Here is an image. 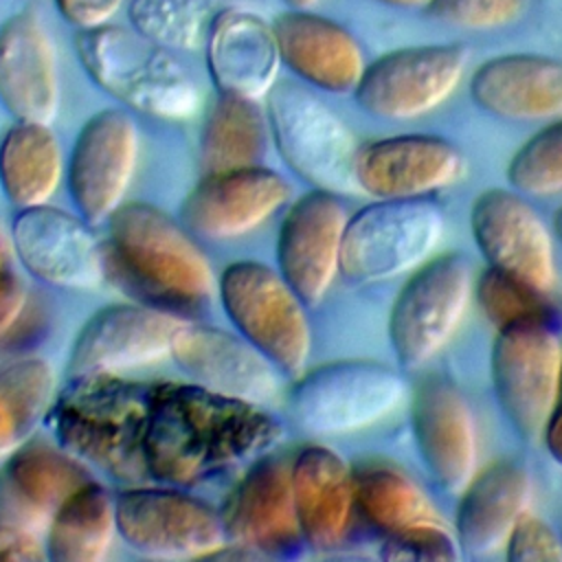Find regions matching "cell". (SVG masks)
Returning <instances> with one entry per match:
<instances>
[{
  "mask_svg": "<svg viewBox=\"0 0 562 562\" xmlns=\"http://www.w3.org/2000/svg\"><path fill=\"white\" fill-rule=\"evenodd\" d=\"M281 424L259 404L195 382H151L145 454L149 476L193 485L268 452Z\"/></svg>",
  "mask_w": 562,
  "mask_h": 562,
  "instance_id": "cell-1",
  "label": "cell"
},
{
  "mask_svg": "<svg viewBox=\"0 0 562 562\" xmlns=\"http://www.w3.org/2000/svg\"><path fill=\"white\" fill-rule=\"evenodd\" d=\"M151 382L119 373L72 375L46 415L55 441L103 474L140 485L149 476L145 437Z\"/></svg>",
  "mask_w": 562,
  "mask_h": 562,
  "instance_id": "cell-2",
  "label": "cell"
},
{
  "mask_svg": "<svg viewBox=\"0 0 562 562\" xmlns=\"http://www.w3.org/2000/svg\"><path fill=\"white\" fill-rule=\"evenodd\" d=\"M105 270L112 268L125 285L173 312L204 305L215 290L209 259L191 235L165 211L132 202L108 217Z\"/></svg>",
  "mask_w": 562,
  "mask_h": 562,
  "instance_id": "cell-3",
  "label": "cell"
},
{
  "mask_svg": "<svg viewBox=\"0 0 562 562\" xmlns=\"http://www.w3.org/2000/svg\"><path fill=\"white\" fill-rule=\"evenodd\" d=\"M88 77L134 112L158 121H184L200 108V90L173 50L132 26L101 24L75 37Z\"/></svg>",
  "mask_w": 562,
  "mask_h": 562,
  "instance_id": "cell-4",
  "label": "cell"
},
{
  "mask_svg": "<svg viewBox=\"0 0 562 562\" xmlns=\"http://www.w3.org/2000/svg\"><path fill=\"white\" fill-rule=\"evenodd\" d=\"M404 397L406 384L395 369L375 360H338L299 375L288 413L303 432L334 437L382 422Z\"/></svg>",
  "mask_w": 562,
  "mask_h": 562,
  "instance_id": "cell-5",
  "label": "cell"
},
{
  "mask_svg": "<svg viewBox=\"0 0 562 562\" xmlns=\"http://www.w3.org/2000/svg\"><path fill=\"white\" fill-rule=\"evenodd\" d=\"M220 299L239 334L279 371L296 378L305 371L312 349L305 303L281 272L261 261H235L220 277Z\"/></svg>",
  "mask_w": 562,
  "mask_h": 562,
  "instance_id": "cell-6",
  "label": "cell"
},
{
  "mask_svg": "<svg viewBox=\"0 0 562 562\" xmlns=\"http://www.w3.org/2000/svg\"><path fill=\"white\" fill-rule=\"evenodd\" d=\"M443 235L441 209L424 198L378 200L347 220L340 274L353 283L393 279L422 266Z\"/></svg>",
  "mask_w": 562,
  "mask_h": 562,
  "instance_id": "cell-7",
  "label": "cell"
},
{
  "mask_svg": "<svg viewBox=\"0 0 562 562\" xmlns=\"http://www.w3.org/2000/svg\"><path fill=\"white\" fill-rule=\"evenodd\" d=\"M266 116L277 151L296 176L336 195L358 189L353 134L318 97L294 83H274L266 94Z\"/></svg>",
  "mask_w": 562,
  "mask_h": 562,
  "instance_id": "cell-8",
  "label": "cell"
},
{
  "mask_svg": "<svg viewBox=\"0 0 562 562\" xmlns=\"http://www.w3.org/2000/svg\"><path fill=\"white\" fill-rule=\"evenodd\" d=\"M472 292V263L461 252L426 261L406 281L389 318V338L400 367L419 369L450 342L470 307Z\"/></svg>",
  "mask_w": 562,
  "mask_h": 562,
  "instance_id": "cell-9",
  "label": "cell"
},
{
  "mask_svg": "<svg viewBox=\"0 0 562 562\" xmlns=\"http://www.w3.org/2000/svg\"><path fill=\"white\" fill-rule=\"evenodd\" d=\"M116 533L154 560H204L226 542L222 514L171 487L132 485L114 498Z\"/></svg>",
  "mask_w": 562,
  "mask_h": 562,
  "instance_id": "cell-10",
  "label": "cell"
},
{
  "mask_svg": "<svg viewBox=\"0 0 562 562\" xmlns=\"http://www.w3.org/2000/svg\"><path fill=\"white\" fill-rule=\"evenodd\" d=\"M465 64L468 50L461 44L397 48L364 66L353 94L378 119H415L439 108L459 88Z\"/></svg>",
  "mask_w": 562,
  "mask_h": 562,
  "instance_id": "cell-11",
  "label": "cell"
},
{
  "mask_svg": "<svg viewBox=\"0 0 562 562\" xmlns=\"http://www.w3.org/2000/svg\"><path fill=\"white\" fill-rule=\"evenodd\" d=\"M562 345L551 325L498 331L492 347L496 400L520 437H542L560 397Z\"/></svg>",
  "mask_w": 562,
  "mask_h": 562,
  "instance_id": "cell-12",
  "label": "cell"
},
{
  "mask_svg": "<svg viewBox=\"0 0 562 562\" xmlns=\"http://www.w3.org/2000/svg\"><path fill=\"white\" fill-rule=\"evenodd\" d=\"M138 158V132L125 110L92 114L68 158V191L79 215L99 224L123 202Z\"/></svg>",
  "mask_w": 562,
  "mask_h": 562,
  "instance_id": "cell-13",
  "label": "cell"
},
{
  "mask_svg": "<svg viewBox=\"0 0 562 562\" xmlns=\"http://www.w3.org/2000/svg\"><path fill=\"white\" fill-rule=\"evenodd\" d=\"M88 224L48 204L20 209L11 222V248L29 274L53 288H97L105 257Z\"/></svg>",
  "mask_w": 562,
  "mask_h": 562,
  "instance_id": "cell-14",
  "label": "cell"
},
{
  "mask_svg": "<svg viewBox=\"0 0 562 562\" xmlns=\"http://www.w3.org/2000/svg\"><path fill=\"white\" fill-rule=\"evenodd\" d=\"M184 323L154 305L114 303L94 312L77 331L68 369L83 373H121L169 356L171 338Z\"/></svg>",
  "mask_w": 562,
  "mask_h": 562,
  "instance_id": "cell-15",
  "label": "cell"
},
{
  "mask_svg": "<svg viewBox=\"0 0 562 562\" xmlns=\"http://www.w3.org/2000/svg\"><path fill=\"white\" fill-rule=\"evenodd\" d=\"M347 220V209L336 193L314 189L299 198L281 222L279 272L305 305L321 303L340 272Z\"/></svg>",
  "mask_w": 562,
  "mask_h": 562,
  "instance_id": "cell-16",
  "label": "cell"
},
{
  "mask_svg": "<svg viewBox=\"0 0 562 562\" xmlns=\"http://www.w3.org/2000/svg\"><path fill=\"white\" fill-rule=\"evenodd\" d=\"M88 481L86 463L57 441L26 439L0 470V527L40 533Z\"/></svg>",
  "mask_w": 562,
  "mask_h": 562,
  "instance_id": "cell-17",
  "label": "cell"
},
{
  "mask_svg": "<svg viewBox=\"0 0 562 562\" xmlns=\"http://www.w3.org/2000/svg\"><path fill=\"white\" fill-rule=\"evenodd\" d=\"M461 149L441 136L402 134L371 140L356 151L360 191L378 198H424L465 176Z\"/></svg>",
  "mask_w": 562,
  "mask_h": 562,
  "instance_id": "cell-18",
  "label": "cell"
},
{
  "mask_svg": "<svg viewBox=\"0 0 562 562\" xmlns=\"http://www.w3.org/2000/svg\"><path fill=\"white\" fill-rule=\"evenodd\" d=\"M472 237L492 268L509 272L540 290L555 281L551 233L518 193L483 191L470 211Z\"/></svg>",
  "mask_w": 562,
  "mask_h": 562,
  "instance_id": "cell-19",
  "label": "cell"
},
{
  "mask_svg": "<svg viewBox=\"0 0 562 562\" xmlns=\"http://www.w3.org/2000/svg\"><path fill=\"white\" fill-rule=\"evenodd\" d=\"M220 514L226 540L261 558L292 553L305 542L294 507L292 463L279 457L259 459L235 485Z\"/></svg>",
  "mask_w": 562,
  "mask_h": 562,
  "instance_id": "cell-20",
  "label": "cell"
},
{
  "mask_svg": "<svg viewBox=\"0 0 562 562\" xmlns=\"http://www.w3.org/2000/svg\"><path fill=\"white\" fill-rule=\"evenodd\" d=\"M169 356L191 382L222 395L268 404L279 391L272 360L244 336L220 327L184 321L171 338Z\"/></svg>",
  "mask_w": 562,
  "mask_h": 562,
  "instance_id": "cell-21",
  "label": "cell"
},
{
  "mask_svg": "<svg viewBox=\"0 0 562 562\" xmlns=\"http://www.w3.org/2000/svg\"><path fill=\"white\" fill-rule=\"evenodd\" d=\"M288 200V180L268 167L211 171L182 202V220L198 235L228 239L259 228Z\"/></svg>",
  "mask_w": 562,
  "mask_h": 562,
  "instance_id": "cell-22",
  "label": "cell"
},
{
  "mask_svg": "<svg viewBox=\"0 0 562 562\" xmlns=\"http://www.w3.org/2000/svg\"><path fill=\"white\" fill-rule=\"evenodd\" d=\"M0 103L15 121L35 123H50L59 108L55 42L31 7L0 24Z\"/></svg>",
  "mask_w": 562,
  "mask_h": 562,
  "instance_id": "cell-23",
  "label": "cell"
},
{
  "mask_svg": "<svg viewBox=\"0 0 562 562\" xmlns=\"http://www.w3.org/2000/svg\"><path fill=\"white\" fill-rule=\"evenodd\" d=\"M413 432L417 450L435 483L448 494H461L476 474V424L463 393L441 378H430L415 391Z\"/></svg>",
  "mask_w": 562,
  "mask_h": 562,
  "instance_id": "cell-24",
  "label": "cell"
},
{
  "mask_svg": "<svg viewBox=\"0 0 562 562\" xmlns=\"http://www.w3.org/2000/svg\"><path fill=\"white\" fill-rule=\"evenodd\" d=\"M281 64L325 92H353L364 55L358 40L338 22L312 9H288L272 20Z\"/></svg>",
  "mask_w": 562,
  "mask_h": 562,
  "instance_id": "cell-25",
  "label": "cell"
},
{
  "mask_svg": "<svg viewBox=\"0 0 562 562\" xmlns=\"http://www.w3.org/2000/svg\"><path fill=\"white\" fill-rule=\"evenodd\" d=\"M204 53L215 88L248 99L266 97L281 66L272 22L235 2L215 18Z\"/></svg>",
  "mask_w": 562,
  "mask_h": 562,
  "instance_id": "cell-26",
  "label": "cell"
},
{
  "mask_svg": "<svg viewBox=\"0 0 562 562\" xmlns=\"http://www.w3.org/2000/svg\"><path fill=\"white\" fill-rule=\"evenodd\" d=\"M474 103L505 121L562 116V61L544 55L512 53L483 61L472 79Z\"/></svg>",
  "mask_w": 562,
  "mask_h": 562,
  "instance_id": "cell-27",
  "label": "cell"
},
{
  "mask_svg": "<svg viewBox=\"0 0 562 562\" xmlns=\"http://www.w3.org/2000/svg\"><path fill=\"white\" fill-rule=\"evenodd\" d=\"M292 492L303 540L314 549L338 547L356 509L353 470L327 446H307L292 461Z\"/></svg>",
  "mask_w": 562,
  "mask_h": 562,
  "instance_id": "cell-28",
  "label": "cell"
},
{
  "mask_svg": "<svg viewBox=\"0 0 562 562\" xmlns=\"http://www.w3.org/2000/svg\"><path fill=\"white\" fill-rule=\"evenodd\" d=\"M531 503V476L518 461H496L474 474L461 492L457 509V540L470 555H490L507 538Z\"/></svg>",
  "mask_w": 562,
  "mask_h": 562,
  "instance_id": "cell-29",
  "label": "cell"
},
{
  "mask_svg": "<svg viewBox=\"0 0 562 562\" xmlns=\"http://www.w3.org/2000/svg\"><path fill=\"white\" fill-rule=\"evenodd\" d=\"M61 147L48 123L15 121L0 140V187L18 209L46 204L61 180Z\"/></svg>",
  "mask_w": 562,
  "mask_h": 562,
  "instance_id": "cell-30",
  "label": "cell"
},
{
  "mask_svg": "<svg viewBox=\"0 0 562 562\" xmlns=\"http://www.w3.org/2000/svg\"><path fill=\"white\" fill-rule=\"evenodd\" d=\"M268 149V116L257 99L226 94L206 110L200 130V162L204 173L261 165Z\"/></svg>",
  "mask_w": 562,
  "mask_h": 562,
  "instance_id": "cell-31",
  "label": "cell"
},
{
  "mask_svg": "<svg viewBox=\"0 0 562 562\" xmlns=\"http://www.w3.org/2000/svg\"><path fill=\"white\" fill-rule=\"evenodd\" d=\"M116 533L114 498L97 481L81 485L46 527V555L53 562H99Z\"/></svg>",
  "mask_w": 562,
  "mask_h": 562,
  "instance_id": "cell-32",
  "label": "cell"
},
{
  "mask_svg": "<svg viewBox=\"0 0 562 562\" xmlns=\"http://www.w3.org/2000/svg\"><path fill=\"white\" fill-rule=\"evenodd\" d=\"M57 395L53 367L42 358H22L0 367V457H9L46 422Z\"/></svg>",
  "mask_w": 562,
  "mask_h": 562,
  "instance_id": "cell-33",
  "label": "cell"
},
{
  "mask_svg": "<svg viewBox=\"0 0 562 562\" xmlns=\"http://www.w3.org/2000/svg\"><path fill=\"white\" fill-rule=\"evenodd\" d=\"M353 494L356 509L386 536L415 522L439 520L428 494L393 465L369 463L353 470Z\"/></svg>",
  "mask_w": 562,
  "mask_h": 562,
  "instance_id": "cell-34",
  "label": "cell"
},
{
  "mask_svg": "<svg viewBox=\"0 0 562 562\" xmlns=\"http://www.w3.org/2000/svg\"><path fill=\"white\" fill-rule=\"evenodd\" d=\"M233 0H130L134 31L169 50H200L224 7Z\"/></svg>",
  "mask_w": 562,
  "mask_h": 562,
  "instance_id": "cell-35",
  "label": "cell"
},
{
  "mask_svg": "<svg viewBox=\"0 0 562 562\" xmlns=\"http://www.w3.org/2000/svg\"><path fill=\"white\" fill-rule=\"evenodd\" d=\"M476 301L485 318L498 329L551 325L553 310L544 299V290L498 268H487L474 288Z\"/></svg>",
  "mask_w": 562,
  "mask_h": 562,
  "instance_id": "cell-36",
  "label": "cell"
},
{
  "mask_svg": "<svg viewBox=\"0 0 562 562\" xmlns=\"http://www.w3.org/2000/svg\"><path fill=\"white\" fill-rule=\"evenodd\" d=\"M512 187L527 195L562 191V116L536 132L509 160Z\"/></svg>",
  "mask_w": 562,
  "mask_h": 562,
  "instance_id": "cell-37",
  "label": "cell"
},
{
  "mask_svg": "<svg viewBox=\"0 0 562 562\" xmlns=\"http://www.w3.org/2000/svg\"><path fill=\"white\" fill-rule=\"evenodd\" d=\"M459 540L439 522L424 520L386 536L382 558L395 562H452L459 558Z\"/></svg>",
  "mask_w": 562,
  "mask_h": 562,
  "instance_id": "cell-38",
  "label": "cell"
},
{
  "mask_svg": "<svg viewBox=\"0 0 562 562\" xmlns=\"http://www.w3.org/2000/svg\"><path fill=\"white\" fill-rule=\"evenodd\" d=\"M527 0H430L428 13L450 26L487 31L516 22Z\"/></svg>",
  "mask_w": 562,
  "mask_h": 562,
  "instance_id": "cell-39",
  "label": "cell"
},
{
  "mask_svg": "<svg viewBox=\"0 0 562 562\" xmlns=\"http://www.w3.org/2000/svg\"><path fill=\"white\" fill-rule=\"evenodd\" d=\"M505 547L514 562H562V536L529 512L518 518Z\"/></svg>",
  "mask_w": 562,
  "mask_h": 562,
  "instance_id": "cell-40",
  "label": "cell"
},
{
  "mask_svg": "<svg viewBox=\"0 0 562 562\" xmlns=\"http://www.w3.org/2000/svg\"><path fill=\"white\" fill-rule=\"evenodd\" d=\"M57 13L77 31L108 24L123 0H53Z\"/></svg>",
  "mask_w": 562,
  "mask_h": 562,
  "instance_id": "cell-41",
  "label": "cell"
},
{
  "mask_svg": "<svg viewBox=\"0 0 562 562\" xmlns=\"http://www.w3.org/2000/svg\"><path fill=\"white\" fill-rule=\"evenodd\" d=\"M46 542L40 533L13 527H0V562H42L48 560Z\"/></svg>",
  "mask_w": 562,
  "mask_h": 562,
  "instance_id": "cell-42",
  "label": "cell"
},
{
  "mask_svg": "<svg viewBox=\"0 0 562 562\" xmlns=\"http://www.w3.org/2000/svg\"><path fill=\"white\" fill-rule=\"evenodd\" d=\"M26 305V288L9 268H0V338L13 327Z\"/></svg>",
  "mask_w": 562,
  "mask_h": 562,
  "instance_id": "cell-43",
  "label": "cell"
},
{
  "mask_svg": "<svg viewBox=\"0 0 562 562\" xmlns=\"http://www.w3.org/2000/svg\"><path fill=\"white\" fill-rule=\"evenodd\" d=\"M542 439H544V446H547L551 459L558 465H562V402H558L553 413L549 415L547 426L542 430Z\"/></svg>",
  "mask_w": 562,
  "mask_h": 562,
  "instance_id": "cell-44",
  "label": "cell"
},
{
  "mask_svg": "<svg viewBox=\"0 0 562 562\" xmlns=\"http://www.w3.org/2000/svg\"><path fill=\"white\" fill-rule=\"evenodd\" d=\"M389 7H400V9H426L430 0H378Z\"/></svg>",
  "mask_w": 562,
  "mask_h": 562,
  "instance_id": "cell-45",
  "label": "cell"
},
{
  "mask_svg": "<svg viewBox=\"0 0 562 562\" xmlns=\"http://www.w3.org/2000/svg\"><path fill=\"white\" fill-rule=\"evenodd\" d=\"M9 239L4 235V231L0 228V268H7V257H9Z\"/></svg>",
  "mask_w": 562,
  "mask_h": 562,
  "instance_id": "cell-46",
  "label": "cell"
},
{
  "mask_svg": "<svg viewBox=\"0 0 562 562\" xmlns=\"http://www.w3.org/2000/svg\"><path fill=\"white\" fill-rule=\"evenodd\" d=\"M290 9H312L318 0H283Z\"/></svg>",
  "mask_w": 562,
  "mask_h": 562,
  "instance_id": "cell-47",
  "label": "cell"
},
{
  "mask_svg": "<svg viewBox=\"0 0 562 562\" xmlns=\"http://www.w3.org/2000/svg\"><path fill=\"white\" fill-rule=\"evenodd\" d=\"M553 226H555V233H558V237L562 239V206L558 209V213H555V217H553Z\"/></svg>",
  "mask_w": 562,
  "mask_h": 562,
  "instance_id": "cell-48",
  "label": "cell"
},
{
  "mask_svg": "<svg viewBox=\"0 0 562 562\" xmlns=\"http://www.w3.org/2000/svg\"><path fill=\"white\" fill-rule=\"evenodd\" d=\"M558 402H562V375H560V397H558Z\"/></svg>",
  "mask_w": 562,
  "mask_h": 562,
  "instance_id": "cell-49",
  "label": "cell"
}]
</instances>
